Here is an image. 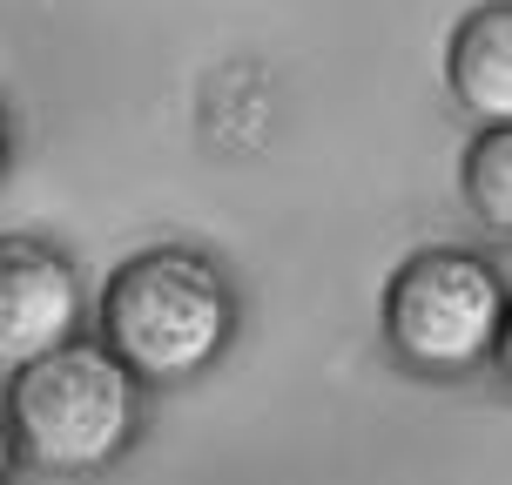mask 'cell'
Segmentation results:
<instances>
[{
    "label": "cell",
    "mask_w": 512,
    "mask_h": 485,
    "mask_svg": "<svg viewBox=\"0 0 512 485\" xmlns=\"http://www.w3.org/2000/svg\"><path fill=\"white\" fill-rule=\"evenodd\" d=\"M7 438L14 459L41 465V472H102L128 452V438L142 425V378L128 371L108 344H75L61 337L41 358L7 364Z\"/></svg>",
    "instance_id": "6da1fadb"
},
{
    "label": "cell",
    "mask_w": 512,
    "mask_h": 485,
    "mask_svg": "<svg viewBox=\"0 0 512 485\" xmlns=\"http://www.w3.org/2000/svg\"><path fill=\"white\" fill-rule=\"evenodd\" d=\"M236 337V290L203 250L155 243L102 283V344L142 384H182Z\"/></svg>",
    "instance_id": "7a4b0ae2"
},
{
    "label": "cell",
    "mask_w": 512,
    "mask_h": 485,
    "mask_svg": "<svg viewBox=\"0 0 512 485\" xmlns=\"http://www.w3.org/2000/svg\"><path fill=\"white\" fill-rule=\"evenodd\" d=\"M384 344L405 371L465 378L506 344V283L472 250H418L384 283Z\"/></svg>",
    "instance_id": "3957f363"
},
{
    "label": "cell",
    "mask_w": 512,
    "mask_h": 485,
    "mask_svg": "<svg viewBox=\"0 0 512 485\" xmlns=\"http://www.w3.org/2000/svg\"><path fill=\"white\" fill-rule=\"evenodd\" d=\"M81 310V277L75 263L41 243V236H0V364H21L75 337Z\"/></svg>",
    "instance_id": "277c9868"
},
{
    "label": "cell",
    "mask_w": 512,
    "mask_h": 485,
    "mask_svg": "<svg viewBox=\"0 0 512 485\" xmlns=\"http://www.w3.org/2000/svg\"><path fill=\"white\" fill-rule=\"evenodd\" d=\"M445 81H452V102L479 128L512 122V7L506 0H486L459 21L452 48H445Z\"/></svg>",
    "instance_id": "5b68a950"
},
{
    "label": "cell",
    "mask_w": 512,
    "mask_h": 485,
    "mask_svg": "<svg viewBox=\"0 0 512 485\" xmlns=\"http://www.w3.org/2000/svg\"><path fill=\"white\" fill-rule=\"evenodd\" d=\"M465 203L486 216L492 230H512V122H492L465 149Z\"/></svg>",
    "instance_id": "8992f818"
},
{
    "label": "cell",
    "mask_w": 512,
    "mask_h": 485,
    "mask_svg": "<svg viewBox=\"0 0 512 485\" xmlns=\"http://www.w3.org/2000/svg\"><path fill=\"white\" fill-rule=\"evenodd\" d=\"M14 472V438H7V418H0V479Z\"/></svg>",
    "instance_id": "52a82bcc"
},
{
    "label": "cell",
    "mask_w": 512,
    "mask_h": 485,
    "mask_svg": "<svg viewBox=\"0 0 512 485\" xmlns=\"http://www.w3.org/2000/svg\"><path fill=\"white\" fill-rule=\"evenodd\" d=\"M0 162H7V115H0Z\"/></svg>",
    "instance_id": "ba28073f"
}]
</instances>
